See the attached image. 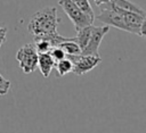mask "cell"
Listing matches in <instances>:
<instances>
[{"instance_id":"14","label":"cell","mask_w":146,"mask_h":133,"mask_svg":"<svg viewBox=\"0 0 146 133\" xmlns=\"http://www.w3.org/2000/svg\"><path fill=\"white\" fill-rule=\"evenodd\" d=\"M49 53H50V56L54 58L55 63H56V61H59V60H62V59H64V58H66V55H65L64 50H63L60 47H58V45L52 47L51 50L49 51Z\"/></svg>"},{"instance_id":"3","label":"cell","mask_w":146,"mask_h":133,"mask_svg":"<svg viewBox=\"0 0 146 133\" xmlns=\"http://www.w3.org/2000/svg\"><path fill=\"white\" fill-rule=\"evenodd\" d=\"M39 53L32 43H26L22 45L16 52V60L19 64V68L24 74H31L35 70L38 66Z\"/></svg>"},{"instance_id":"16","label":"cell","mask_w":146,"mask_h":133,"mask_svg":"<svg viewBox=\"0 0 146 133\" xmlns=\"http://www.w3.org/2000/svg\"><path fill=\"white\" fill-rule=\"evenodd\" d=\"M94 2L96 3V6L102 10V9H107L111 7L112 0H94Z\"/></svg>"},{"instance_id":"12","label":"cell","mask_w":146,"mask_h":133,"mask_svg":"<svg viewBox=\"0 0 146 133\" xmlns=\"http://www.w3.org/2000/svg\"><path fill=\"white\" fill-rule=\"evenodd\" d=\"M33 44L38 53H48L52 48L51 43L44 38H33Z\"/></svg>"},{"instance_id":"15","label":"cell","mask_w":146,"mask_h":133,"mask_svg":"<svg viewBox=\"0 0 146 133\" xmlns=\"http://www.w3.org/2000/svg\"><path fill=\"white\" fill-rule=\"evenodd\" d=\"M10 81L5 78L1 74H0V95H5L9 92L10 90Z\"/></svg>"},{"instance_id":"10","label":"cell","mask_w":146,"mask_h":133,"mask_svg":"<svg viewBox=\"0 0 146 133\" xmlns=\"http://www.w3.org/2000/svg\"><path fill=\"white\" fill-rule=\"evenodd\" d=\"M58 47H60L64 50L66 57L81 55V48L79 47V44L76 42H74L72 40V38H67V40L64 41V42H62V43H59Z\"/></svg>"},{"instance_id":"2","label":"cell","mask_w":146,"mask_h":133,"mask_svg":"<svg viewBox=\"0 0 146 133\" xmlns=\"http://www.w3.org/2000/svg\"><path fill=\"white\" fill-rule=\"evenodd\" d=\"M58 5L62 7L63 11L67 15L70 20L73 23L76 31L86 26L92 25L95 18L84 14L78 6H75V3L72 0H58Z\"/></svg>"},{"instance_id":"13","label":"cell","mask_w":146,"mask_h":133,"mask_svg":"<svg viewBox=\"0 0 146 133\" xmlns=\"http://www.w3.org/2000/svg\"><path fill=\"white\" fill-rule=\"evenodd\" d=\"M72 1H73V2L75 3V6H78L84 14H87L88 16H90V17H92V18H96L95 13H94V10H92V7H91L89 0H72Z\"/></svg>"},{"instance_id":"5","label":"cell","mask_w":146,"mask_h":133,"mask_svg":"<svg viewBox=\"0 0 146 133\" xmlns=\"http://www.w3.org/2000/svg\"><path fill=\"white\" fill-rule=\"evenodd\" d=\"M96 18L99 22L104 23L105 25H107L110 27L113 26V27H116L119 30H122V31L127 32V26H125V23H124L121 10L116 7H114L112 3H111L110 8L102 9L100 13L96 16Z\"/></svg>"},{"instance_id":"4","label":"cell","mask_w":146,"mask_h":133,"mask_svg":"<svg viewBox=\"0 0 146 133\" xmlns=\"http://www.w3.org/2000/svg\"><path fill=\"white\" fill-rule=\"evenodd\" d=\"M66 58H68L73 64L72 72L79 76L89 73L98 64L102 63L100 56H95V55H78V56H68Z\"/></svg>"},{"instance_id":"8","label":"cell","mask_w":146,"mask_h":133,"mask_svg":"<svg viewBox=\"0 0 146 133\" xmlns=\"http://www.w3.org/2000/svg\"><path fill=\"white\" fill-rule=\"evenodd\" d=\"M38 67L43 77H49L52 68H55V60L50 56V53H39L38 58Z\"/></svg>"},{"instance_id":"7","label":"cell","mask_w":146,"mask_h":133,"mask_svg":"<svg viewBox=\"0 0 146 133\" xmlns=\"http://www.w3.org/2000/svg\"><path fill=\"white\" fill-rule=\"evenodd\" d=\"M120 10L122 13V16H123V19H124V23H125V26H127V32L139 35L140 24H141V20H143L144 16L140 15V14L123 10V9H120Z\"/></svg>"},{"instance_id":"9","label":"cell","mask_w":146,"mask_h":133,"mask_svg":"<svg viewBox=\"0 0 146 133\" xmlns=\"http://www.w3.org/2000/svg\"><path fill=\"white\" fill-rule=\"evenodd\" d=\"M112 5L116 8H120V9H123V10H128V11H132V13H137V14H140L143 16L146 15V11L137 6L136 3L131 2L130 0H112Z\"/></svg>"},{"instance_id":"17","label":"cell","mask_w":146,"mask_h":133,"mask_svg":"<svg viewBox=\"0 0 146 133\" xmlns=\"http://www.w3.org/2000/svg\"><path fill=\"white\" fill-rule=\"evenodd\" d=\"M7 32H8V28H7L5 25H0V48H1L2 43L6 41Z\"/></svg>"},{"instance_id":"6","label":"cell","mask_w":146,"mask_h":133,"mask_svg":"<svg viewBox=\"0 0 146 133\" xmlns=\"http://www.w3.org/2000/svg\"><path fill=\"white\" fill-rule=\"evenodd\" d=\"M110 32V26H94L91 28V34L86 48L82 50L81 55H95L99 56V45L104 36Z\"/></svg>"},{"instance_id":"11","label":"cell","mask_w":146,"mask_h":133,"mask_svg":"<svg viewBox=\"0 0 146 133\" xmlns=\"http://www.w3.org/2000/svg\"><path fill=\"white\" fill-rule=\"evenodd\" d=\"M55 69H56V76L57 77H63L64 75L72 72L73 64L68 58H64V59L55 63Z\"/></svg>"},{"instance_id":"1","label":"cell","mask_w":146,"mask_h":133,"mask_svg":"<svg viewBox=\"0 0 146 133\" xmlns=\"http://www.w3.org/2000/svg\"><path fill=\"white\" fill-rule=\"evenodd\" d=\"M60 19L55 7H44L33 14L27 24V31L33 38H50L56 34Z\"/></svg>"},{"instance_id":"18","label":"cell","mask_w":146,"mask_h":133,"mask_svg":"<svg viewBox=\"0 0 146 133\" xmlns=\"http://www.w3.org/2000/svg\"><path fill=\"white\" fill-rule=\"evenodd\" d=\"M139 36L146 39V15L143 17L141 24H140V30H139Z\"/></svg>"}]
</instances>
